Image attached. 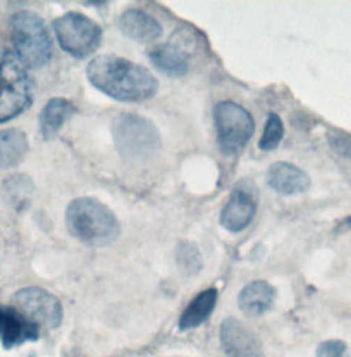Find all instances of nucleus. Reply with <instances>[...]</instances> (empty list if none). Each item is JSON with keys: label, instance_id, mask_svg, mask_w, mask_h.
I'll list each match as a JSON object with an SVG mask.
<instances>
[{"label": "nucleus", "instance_id": "nucleus-1", "mask_svg": "<svg viewBox=\"0 0 351 357\" xmlns=\"http://www.w3.org/2000/svg\"><path fill=\"white\" fill-rule=\"evenodd\" d=\"M88 82L120 102H143L157 93L158 82L141 65L116 55H99L87 66Z\"/></svg>", "mask_w": 351, "mask_h": 357}, {"label": "nucleus", "instance_id": "nucleus-2", "mask_svg": "<svg viewBox=\"0 0 351 357\" xmlns=\"http://www.w3.org/2000/svg\"><path fill=\"white\" fill-rule=\"evenodd\" d=\"M65 223L72 236L93 248L107 246L121 234V224L113 211L93 197L73 199L68 205Z\"/></svg>", "mask_w": 351, "mask_h": 357}, {"label": "nucleus", "instance_id": "nucleus-3", "mask_svg": "<svg viewBox=\"0 0 351 357\" xmlns=\"http://www.w3.org/2000/svg\"><path fill=\"white\" fill-rule=\"evenodd\" d=\"M10 38L18 61L28 69L47 65L52 56V39L42 17L22 10L10 18Z\"/></svg>", "mask_w": 351, "mask_h": 357}, {"label": "nucleus", "instance_id": "nucleus-4", "mask_svg": "<svg viewBox=\"0 0 351 357\" xmlns=\"http://www.w3.org/2000/svg\"><path fill=\"white\" fill-rule=\"evenodd\" d=\"M111 135L118 154L130 162L150 160L161 149V135L148 119L123 113L113 120Z\"/></svg>", "mask_w": 351, "mask_h": 357}, {"label": "nucleus", "instance_id": "nucleus-5", "mask_svg": "<svg viewBox=\"0 0 351 357\" xmlns=\"http://www.w3.org/2000/svg\"><path fill=\"white\" fill-rule=\"evenodd\" d=\"M33 100V82L14 54L0 61V124L24 113Z\"/></svg>", "mask_w": 351, "mask_h": 357}, {"label": "nucleus", "instance_id": "nucleus-6", "mask_svg": "<svg viewBox=\"0 0 351 357\" xmlns=\"http://www.w3.org/2000/svg\"><path fill=\"white\" fill-rule=\"evenodd\" d=\"M52 25L62 50L75 58H87L102 42V28L81 13L69 11L58 17Z\"/></svg>", "mask_w": 351, "mask_h": 357}, {"label": "nucleus", "instance_id": "nucleus-7", "mask_svg": "<svg viewBox=\"0 0 351 357\" xmlns=\"http://www.w3.org/2000/svg\"><path fill=\"white\" fill-rule=\"evenodd\" d=\"M214 124L219 147L226 154H236L251 139L256 130L253 116L240 105L224 100L214 107Z\"/></svg>", "mask_w": 351, "mask_h": 357}, {"label": "nucleus", "instance_id": "nucleus-8", "mask_svg": "<svg viewBox=\"0 0 351 357\" xmlns=\"http://www.w3.org/2000/svg\"><path fill=\"white\" fill-rule=\"evenodd\" d=\"M13 305L38 327L58 328L63 320L61 301L42 287H25L13 296Z\"/></svg>", "mask_w": 351, "mask_h": 357}, {"label": "nucleus", "instance_id": "nucleus-9", "mask_svg": "<svg viewBox=\"0 0 351 357\" xmlns=\"http://www.w3.org/2000/svg\"><path fill=\"white\" fill-rule=\"evenodd\" d=\"M222 351L228 357H263V347L257 334L237 319L222 321L219 330Z\"/></svg>", "mask_w": 351, "mask_h": 357}, {"label": "nucleus", "instance_id": "nucleus-10", "mask_svg": "<svg viewBox=\"0 0 351 357\" xmlns=\"http://www.w3.org/2000/svg\"><path fill=\"white\" fill-rule=\"evenodd\" d=\"M39 340V327L14 307L0 305V344L13 349Z\"/></svg>", "mask_w": 351, "mask_h": 357}, {"label": "nucleus", "instance_id": "nucleus-11", "mask_svg": "<svg viewBox=\"0 0 351 357\" xmlns=\"http://www.w3.org/2000/svg\"><path fill=\"white\" fill-rule=\"evenodd\" d=\"M256 213L257 202L254 197L242 188H236L225 204L219 222L225 229L231 232H240L253 222Z\"/></svg>", "mask_w": 351, "mask_h": 357}, {"label": "nucleus", "instance_id": "nucleus-12", "mask_svg": "<svg viewBox=\"0 0 351 357\" xmlns=\"http://www.w3.org/2000/svg\"><path fill=\"white\" fill-rule=\"evenodd\" d=\"M267 184L277 192L294 195L305 192L310 187L306 172L294 164L279 161L267 169Z\"/></svg>", "mask_w": 351, "mask_h": 357}, {"label": "nucleus", "instance_id": "nucleus-13", "mask_svg": "<svg viewBox=\"0 0 351 357\" xmlns=\"http://www.w3.org/2000/svg\"><path fill=\"white\" fill-rule=\"evenodd\" d=\"M118 25L125 36L140 43L153 42L162 35L161 24L140 8L125 10L120 17Z\"/></svg>", "mask_w": 351, "mask_h": 357}, {"label": "nucleus", "instance_id": "nucleus-14", "mask_svg": "<svg viewBox=\"0 0 351 357\" xmlns=\"http://www.w3.org/2000/svg\"><path fill=\"white\" fill-rule=\"evenodd\" d=\"M276 298L274 287L265 280H254L239 294V308L246 316L258 317L267 312Z\"/></svg>", "mask_w": 351, "mask_h": 357}, {"label": "nucleus", "instance_id": "nucleus-15", "mask_svg": "<svg viewBox=\"0 0 351 357\" xmlns=\"http://www.w3.org/2000/svg\"><path fill=\"white\" fill-rule=\"evenodd\" d=\"M76 113V106L65 98H54L47 102L40 116V132L45 140L55 137L66 121Z\"/></svg>", "mask_w": 351, "mask_h": 357}, {"label": "nucleus", "instance_id": "nucleus-16", "mask_svg": "<svg viewBox=\"0 0 351 357\" xmlns=\"http://www.w3.org/2000/svg\"><path fill=\"white\" fill-rule=\"evenodd\" d=\"M148 58L159 72L171 77L185 76L189 70L188 55L176 45H155L150 50Z\"/></svg>", "mask_w": 351, "mask_h": 357}, {"label": "nucleus", "instance_id": "nucleus-17", "mask_svg": "<svg viewBox=\"0 0 351 357\" xmlns=\"http://www.w3.org/2000/svg\"><path fill=\"white\" fill-rule=\"evenodd\" d=\"M217 296L219 294L216 289H208L199 293L181 314L178 320V328L181 331H188L205 323L216 308Z\"/></svg>", "mask_w": 351, "mask_h": 357}, {"label": "nucleus", "instance_id": "nucleus-18", "mask_svg": "<svg viewBox=\"0 0 351 357\" xmlns=\"http://www.w3.org/2000/svg\"><path fill=\"white\" fill-rule=\"evenodd\" d=\"M29 151L28 136L18 128L0 131V171L17 167Z\"/></svg>", "mask_w": 351, "mask_h": 357}, {"label": "nucleus", "instance_id": "nucleus-19", "mask_svg": "<svg viewBox=\"0 0 351 357\" xmlns=\"http://www.w3.org/2000/svg\"><path fill=\"white\" fill-rule=\"evenodd\" d=\"M176 259L180 269L189 276L196 275L203 267V260L199 249L188 241H182L178 243Z\"/></svg>", "mask_w": 351, "mask_h": 357}, {"label": "nucleus", "instance_id": "nucleus-20", "mask_svg": "<svg viewBox=\"0 0 351 357\" xmlns=\"http://www.w3.org/2000/svg\"><path fill=\"white\" fill-rule=\"evenodd\" d=\"M284 136V124L276 113H269L265 128H263V136L258 142V147L263 151H270L274 150L281 139Z\"/></svg>", "mask_w": 351, "mask_h": 357}, {"label": "nucleus", "instance_id": "nucleus-21", "mask_svg": "<svg viewBox=\"0 0 351 357\" xmlns=\"http://www.w3.org/2000/svg\"><path fill=\"white\" fill-rule=\"evenodd\" d=\"M31 180L25 176H13L4 181V195L10 198V202L15 206L25 204V198L31 194Z\"/></svg>", "mask_w": 351, "mask_h": 357}, {"label": "nucleus", "instance_id": "nucleus-22", "mask_svg": "<svg viewBox=\"0 0 351 357\" xmlns=\"http://www.w3.org/2000/svg\"><path fill=\"white\" fill-rule=\"evenodd\" d=\"M317 357H351L348 344L339 340H329L317 348Z\"/></svg>", "mask_w": 351, "mask_h": 357}, {"label": "nucleus", "instance_id": "nucleus-23", "mask_svg": "<svg viewBox=\"0 0 351 357\" xmlns=\"http://www.w3.org/2000/svg\"><path fill=\"white\" fill-rule=\"evenodd\" d=\"M332 147L336 153L345 155V157H351V140L348 139H334Z\"/></svg>", "mask_w": 351, "mask_h": 357}, {"label": "nucleus", "instance_id": "nucleus-24", "mask_svg": "<svg viewBox=\"0 0 351 357\" xmlns=\"http://www.w3.org/2000/svg\"><path fill=\"white\" fill-rule=\"evenodd\" d=\"M346 224H348V225H350L351 227V216L349 218V219H348V220H346Z\"/></svg>", "mask_w": 351, "mask_h": 357}]
</instances>
